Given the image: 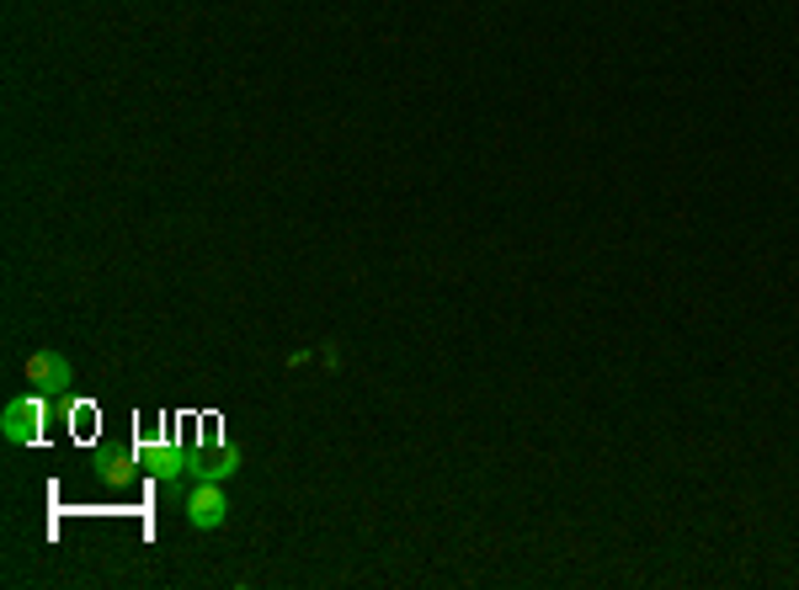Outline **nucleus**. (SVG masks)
<instances>
[{
	"instance_id": "1",
	"label": "nucleus",
	"mask_w": 799,
	"mask_h": 590,
	"mask_svg": "<svg viewBox=\"0 0 799 590\" xmlns=\"http://www.w3.org/2000/svg\"><path fill=\"white\" fill-rule=\"evenodd\" d=\"M38 420H43V410H38V399H11L6 410H0V437L11 447H32L38 442Z\"/></svg>"
},
{
	"instance_id": "2",
	"label": "nucleus",
	"mask_w": 799,
	"mask_h": 590,
	"mask_svg": "<svg viewBox=\"0 0 799 590\" xmlns=\"http://www.w3.org/2000/svg\"><path fill=\"white\" fill-rule=\"evenodd\" d=\"M28 384H32V394H64V388L75 384V373H70V362H64L60 352H32Z\"/></svg>"
},
{
	"instance_id": "3",
	"label": "nucleus",
	"mask_w": 799,
	"mask_h": 590,
	"mask_svg": "<svg viewBox=\"0 0 799 590\" xmlns=\"http://www.w3.org/2000/svg\"><path fill=\"white\" fill-rule=\"evenodd\" d=\"M187 516H192V527H203V532L224 527V516H230L224 484H192V495H187Z\"/></svg>"
},
{
	"instance_id": "4",
	"label": "nucleus",
	"mask_w": 799,
	"mask_h": 590,
	"mask_svg": "<svg viewBox=\"0 0 799 590\" xmlns=\"http://www.w3.org/2000/svg\"><path fill=\"white\" fill-rule=\"evenodd\" d=\"M241 463H246V458H241L235 447H224V452H214V458H203V463L192 469V479H198V484H224V479L241 473Z\"/></svg>"
},
{
	"instance_id": "5",
	"label": "nucleus",
	"mask_w": 799,
	"mask_h": 590,
	"mask_svg": "<svg viewBox=\"0 0 799 590\" xmlns=\"http://www.w3.org/2000/svg\"><path fill=\"white\" fill-rule=\"evenodd\" d=\"M150 473H155V479H166V484H171V479H182V473H187L182 452H177V447H160V452H150Z\"/></svg>"
}]
</instances>
